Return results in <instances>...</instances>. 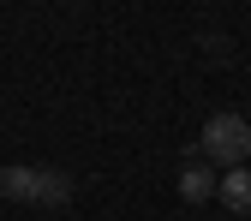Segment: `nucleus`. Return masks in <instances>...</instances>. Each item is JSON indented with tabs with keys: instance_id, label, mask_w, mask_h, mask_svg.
<instances>
[{
	"instance_id": "nucleus-1",
	"label": "nucleus",
	"mask_w": 251,
	"mask_h": 221,
	"mask_svg": "<svg viewBox=\"0 0 251 221\" xmlns=\"http://www.w3.org/2000/svg\"><path fill=\"white\" fill-rule=\"evenodd\" d=\"M78 192V179L66 168H36V162H12L0 168V197L6 203H36V209H66Z\"/></svg>"
},
{
	"instance_id": "nucleus-4",
	"label": "nucleus",
	"mask_w": 251,
	"mask_h": 221,
	"mask_svg": "<svg viewBox=\"0 0 251 221\" xmlns=\"http://www.w3.org/2000/svg\"><path fill=\"white\" fill-rule=\"evenodd\" d=\"M222 209H233V215H251V168H233V173H222Z\"/></svg>"
},
{
	"instance_id": "nucleus-3",
	"label": "nucleus",
	"mask_w": 251,
	"mask_h": 221,
	"mask_svg": "<svg viewBox=\"0 0 251 221\" xmlns=\"http://www.w3.org/2000/svg\"><path fill=\"white\" fill-rule=\"evenodd\" d=\"M215 192H222V173H215L203 155H192V162L179 168V197H185V203H209Z\"/></svg>"
},
{
	"instance_id": "nucleus-2",
	"label": "nucleus",
	"mask_w": 251,
	"mask_h": 221,
	"mask_svg": "<svg viewBox=\"0 0 251 221\" xmlns=\"http://www.w3.org/2000/svg\"><path fill=\"white\" fill-rule=\"evenodd\" d=\"M198 155H203L209 168H222V173L245 168L251 162V125L239 114H209L203 120V138H198Z\"/></svg>"
}]
</instances>
